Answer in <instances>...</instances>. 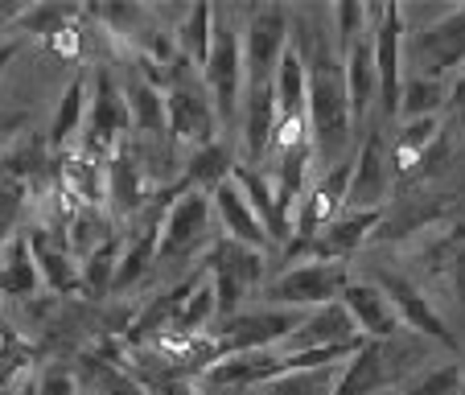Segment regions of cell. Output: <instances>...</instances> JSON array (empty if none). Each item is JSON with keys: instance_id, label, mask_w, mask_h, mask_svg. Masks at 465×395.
Listing matches in <instances>:
<instances>
[{"instance_id": "obj_1", "label": "cell", "mask_w": 465, "mask_h": 395, "mask_svg": "<svg viewBox=\"0 0 465 395\" xmlns=\"http://www.w3.org/2000/svg\"><path fill=\"white\" fill-rule=\"evenodd\" d=\"M297 42V37H292ZM309 66V87H305V123H309V144L322 157H338L351 144V99H346V79H342V58L334 45H325L317 37L313 45L297 42Z\"/></svg>"}, {"instance_id": "obj_2", "label": "cell", "mask_w": 465, "mask_h": 395, "mask_svg": "<svg viewBox=\"0 0 465 395\" xmlns=\"http://www.w3.org/2000/svg\"><path fill=\"white\" fill-rule=\"evenodd\" d=\"M203 87L211 95L214 115H219V128H231L239 120V99H243V29L223 9H214L211 54L203 62Z\"/></svg>"}, {"instance_id": "obj_3", "label": "cell", "mask_w": 465, "mask_h": 395, "mask_svg": "<svg viewBox=\"0 0 465 395\" xmlns=\"http://www.w3.org/2000/svg\"><path fill=\"white\" fill-rule=\"evenodd\" d=\"M190 62L173 58L169 66V83H165V132L173 144H185V149H206V144L219 141V115L211 107V95H206L203 83H193Z\"/></svg>"}, {"instance_id": "obj_4", "label": "cell", "mask_w": 465, "mask_h": 395, "mask_svg": "<svg viewBox=\"0 0 465 395\" xmlns=\"http://www.w3.org/2000/svg\"><path fill=\"white\" fill-rule=\"evenodd\" d=\"M371 13V54H375V104L383 120L400 115V87H404V42L408 13L404 5H367Z\"/></svg>"}, {"instance_id": "obj_5", "label": "cell", "mask_w": 465, "mask_h": 395, "mask_svg": "<svg viewBox=\"0 0 465 395\" xmlns=\"http://www.w3.org/2000/svg\"><path fill=\"white\" fill-rule=\"evenodd\" d=\"M404 62H412V74H424V79H445L449 71L465 66V5L445 9L420 29H408Z\"/></svg>"}, {"instance_id": "obj_6", "label": "cell", "mask_w": 465, "mask_h": 395, "mask_svg": "<svg viewBox=\"0 0 465 395\" xmlns=\"http://www.w3.org/2000/svg\"><path fill=\"white\" fill-rule=\"evenodd\" d=\"M346 284H351L346 263H292L276 281L263 284V297H268L272 309H301V313H309V309L334 305Z\"/></svg>"}, {"instance_id": "obj_7", "label": "cell", "mask_w": 465, "mask_h": 395, "mask_svg": "<svg viewBox=\"0 0 465 395\" xmlns=\"http://www.w3.org/2000/svg\"><path fill=\"white\" fill-rule=\"evenodd\" d=\"M305 321L301 309H252V313H231L223 317V325L214 330V362L227 354H243V351H276L284 338Z\"/></svg>"}, {"instance_id": "obj_8", "label": "cell", "mask_w": 465, "mask_h": 395, "mask_svg": "<svg viewBox=\"0 0 465 395\" xmlns=\"http://www.w3.org/2000/svg\"><path fill=\"white\" fill-rule=\"evenodd\" d=\"M263 252H252V247L235 243V239H219L206 255V276L214 284V309L219 317L239 313L243 297H252L263 284Z\"/></svg>"}, {"instance_id": "obj_9", "label": "cell", "mask_w": 465, "mask_h": 395, "mask_svg": "<svg viewBox=\"0 0 465 395\" xmlns=\"http://www.w3.org/2000/svg\"><path fill=\"white\" fill-rule=\"evenodd\" d=\"M211 198L198 190H185L173 198L169 214L161 219V239H157V263H182L198 255L211 243Z\"/></svg>"}, {"instance_id": "obj_10", "label": "cell", "mask_w": 465, "mask_h": 395, "mask_svg": "<svg viewBox=\"0 0 465 395\" xmlns=\"http://www.w3.org/2000/svg\"><path fill=\"white\" fill-rule=\"evenodd\" d=\"M371 281H375V289L391 301V309L400 313V325H404V330H416V334L432 338V342H440L445 351H461V346H457V338H453V330L445 325V317L432 309V301L424 297V292L416 289L408 276L391 272V268H375V276H371Z\"/></svg>"}, {"instance_id": "obj_11", "label": "cell", "mask_w": 465, "mask_h": 395, "mask_svg": "<svg viewBox=\"0 0 465 395\" xmlns=\"http://www.w3.org/2000/svg\"><path fill=\"white\" fill-rule=\"evenodd\" d=\"M387 193H391V161L383 149V128H371L359 157L351 161L346 211H387Z\"/></svg>"}, {"instance_id": "obj_12", "label": "cell", "mask_w": 465, "mask_h": 395, "mask_svg": "<svg viewBox=\"0 0 465 395\" xmlns=\"http://www.w3.org/2000/svg\"><path fill=\"white\" fill-rule=\"evenodd\" d=\"M346 190H351V161L334 165L313 190L301 193L297 211H292V239H313L317 231L330 227L338 214H346Z\"/></svg>"}, {"instance_id": "obj_13", "label": "cell", "mask_w": 465, "mask_h": 395, "mask_svg": "<svg viewBox=\"0 0 465 395\" xmlns=\"http://www.w3.org/2000/svg\"><path fill=\"white\" fill-rule=\"evenodd\" d=\"M132 132V115H128V99L124 91L115 87L112 74H99V87H95V99H91V120H87V149L83 157L95 161L99 153L115 149L124 144V136Z\"/></svg>"}, {"instance_id": "obj_14", "label": "cell", "mask_w": 465, "mask_h": 395, "mask_svg": "<svg viewBox=\"0 0 465 395\" xmlns=\"http://www.w3.org/2000/svg\"><path fill=\"white\" fill-rule=\"evenodd\" d=\"M351 342H362L359 325L351 321V313L342 309V301L334 305H322V309H309L305 321L284 338V351L281 354H305V351H325V346H351Z\"/></svg>"}, {"instance_id": "obj_15", "label": "cell", "mask_w": 465, "mask_h": 395, "mask_svg": "<svg viewBox=\"0 0 465 395\" xmlns=\"http://www.w3.org/2000/svg\"><path fill=\"white\" fill-rule=\"evenodd\" d=\"M342 309L351 313V321L359 325L362 338H375V342H387L395 338L404 325H400V313L391 309V301L375 289V281H351L342 289Z\"/></svg>"}, {"instance_id": "obj_16", "label": "cell", "mask_w": 465, "mask_h": 395, "mask_svg": "<svg viewBox=\"0 0 465 395\" xmlns=\"http://www.w3.org/2000/svg\"><path fill=\"white\" fill-rule=\"evenodd\" d=\"M284 354L281 351H243L227 354V359L211 362L203 370V379L211 387H268L276 379H284Z\"/></svg>"}, {"instance_id": "obj_17", "label": "cell", "mask_w": 465, "mask_h": 395, "mask_svg": "<svg viewBox=\"0 0 465 395\" xmlns=\"http://www.w3.org/2000/svg\"><path fill=\"white\" fill-rule=\"evenodd\" d=\"M231 177H235V185L243 190V198H247V206H252V214L260 219V227H263V235H268V243H284V247H289V239H292V219L281 211V202H276L272 177L255 173V169L243 165V161H235Z\"/></svg>"}, {"instance_id": "obj_18", "label": "cell", "mask_w": 465, "mask_h": 395, "mask_svg": "<svg viewBox=\"0 0 465 395\" xmlns=\"http://www.w3.org/2000/svg\"><path fill=\"white\" fill-rule=\"evenodd\" d=\"M342 79H346V99H351V120L362 123L367 112L375 107V54H371V13H367V29L354 37L342 50Z\"/></svg>"}, {"instance_id": "obj_19", "label": "cell", "mask_w": 465, "mask_h": 395, "mask_svg": "<svg viewBox=\"0 0 465 395\" xmlns=\"http://www.w3.org/2000/svg\"><path fill=\"white\" fill-rule=\"evenodd\" d=\"M21 235H25L29 255H34V263H37V276H42L54 292H79L83 289V272H79V263H74L71 247L58 243L45 227H29V231H21Z\"/></svg>"}, {"instance_id": "obj_20", "label": "cell", "mask_w": 465, "mask_h": 395, "mask_svg": "<svg viewBox=\"0 0 465 395\" xmlns=\"http://www.w3.org/2000/svg\"><path fill=\"white\" fill-rule=\"evenodd\" d=\"M107 202L120 219L136 214L144 206V165H141V153L136 144H115L112 161H107Z\"/></svg>"}, {"instance_id": "obj_21", "label": "cell", "mask_w": 465, "mask_h": 395, "mask_svg": "<svg viewBox=\"0 0 465 395\" xmlns=\"http://www.w3.org/2000/svg\"><path fill=\"white\" fill-rule=\"evenodd\" d=\"M211 211H214V219L223 222L227 239L252 247V252H263V247H268V235H263L260 219L252 214V206H247L243 190L235 185V177H227V182H223L219 190L211 193Z\"/></svg>"}, {"instance_id": "obj_22", "label": "cell", "mask_w": 465, "mask_h": 395, "mask_svg": "<svg viewBox=\"0 0 465 395\" xmlns=\"http://www.w3.org/2000/svg\"><path fill=\"white\" fill-rule=\"evenodd\" d=\"M387 342H391V338H387ZM387 342L367 338V342H362L359 351L346 359L342 375H338V383H334V391H330V395H375L379 387H387V379H391Z\"/></svg>"}, {"instance_id": "obj_23", "label": "cell", "mask_w": 465, "mask_h": 395, "mask_svg": "<svg viewBox=\"0 0 465 395\" xmlns=\"http://www.w3.org/2000/svg\"><path fill=\"white\" fill-rule=\"evenodd\" d=\"M305 87H309L305 54H301V45L289 37V45H284V54H281V66H276V79H272L276 123L305 120Z\"/></svg>"}, {"instance_id": "obj_24", "label": "cell", "mask_w": 465, "mask_h": 395, "mask_svg": "<svg viewBox=\"0 0 465 395\" xmlns=\"http://www.w3.org/2000/svg\"><path fill=\"white\" fill-rule=\"evenodd\" d=\"M445 211H449V198H420L416 193V198L395 202V211H383V222H379V231L371 239L391 243V239L412 235V231H429V222H437Z\"/></svg>"}, {"instance_id": "obj_25", "label": "cell", "mask_w": 465, "mask_h": 395, "mask_svg": "<svg viewBox=\"0 0 465 395\" xmlns=\"http://www.w3.org/2000/svg\"><path fill=\"white\" fill-rule=\"evenodd\" d=\"M124 99H128L132 132L144 141H165V91L153 87L144 74H136L132 87L124 91Z\"/></svg>"}, {"instance_id": "obj_26", "label": "cell", "mask_w": 465, "mask_h": 395, "mask_svg": "<svg viewBox=\"0 0 465 395\" xmlns=\"http://www.w3.org/2000/svg\"><path fill=\"white\" fill-rule=\"evenodd\" d=\"M211 317H219V309H214V284L211 276H190V284H185V297L177 301L173 309V321H169V330L182 338H193L203 334L206 325H211Z\"/></svg>"}, {"instance_id": "obj_27", "label": "cell", "mask_w": 465, "mask_h": 395, "mask_svg": "<svg viewBox=\"0 0 465 395\" xmlns=\"http://www.w3.org/2000/svg\"><path fill=\"white\" fill-rule=\"evenodd\" d=\"M231 169H235L231 153L214 141V144L198 149L190 161H185V169H182V177H177V182H182L185 190H198V193H206V198H211V193L231 177Z\"/></svg>"}, {"instance_id": "obj_28", "label": "cell", "mask_w": 465, "mask_h": 395, "mask_svg": "<svg viewBox=\"0 0 465 395\" xmlns=\"http://www.w3.org/2000/svg\"><path fill=\"white\" fill-rule=\"evenodd\" d=\"M37 284H42V276H37V263L34 255H29V243L25 235H13L9 247H5V255H0V292L5 297H29V292H37Z\"/></svg>"}, {"instance_id": "obj_29", "label": "cell", "mask_w": 465, "mask_h": 395, "mask_svg": "<svg viewBox=\"0 0 465 395\" xmlns=\"http://www.w3.org/2000/svg\"><path fill=\"white\" fill-rule=\"evenodd\" d=\"M449 87L440 79H424V74H404L400 87V115L404 120H424V115H440Z\"/></svg>"}, {"instance_id": "obj_30", "label": "cell", "mask_w": 465, "mask_h": 395, "mask_svg": "<svg viewBox=\"0 0 465 395\" xmlns=\"http://www.w3.org/2000/svg\"><path fill=\"white\" fill-rule=\"evenodd\" d=\"M83 112H87V83H83V74H79V79H71V87H66V95H62L58 112H54L50 141L45 144H50V149H66L83 128Z\"/></svg>"}, {"instance_id": "obj_31", "label": "cell", "mask_w": 465, "mask_h": 395, "mask_svg": "<svg viewBox=\"0 0 465 395\" xmlns=\"http://www.w3.org/2000/svg\"><path fill=\"white\" fill-rule=\"evenodd\" d=\"M211 29H214L211 5H193V9L185 13V25H182V58L185 62H198V66L206 62V54H211Z\"/></svg>"}, {"instance_id": "obj_32", "label": "cell", "mask_w": 465, "mask_h": 395, "mask_svg": "<svg viewBox=\"0 0 465 395\" xmlns=\"http://www.w3.org/2000/svg\"><path fill=\"white\" fill-rule=\"evenodd\" d=\"M115 263H120V239H104V243H95L87 252V263H83V289L112 292Z\"/></svg>"}, {"instance_id": "obj_33", "label": "cell", "mask_w": 465, "mask_h": 395, "mask_svg": "<svg viewBox=\"0 0 465 395\" xmlns=\"http://www.w3.org/2000/svg\"><path fill=\"white\" fill-rule=\"evenodd\" d=\"M79 17V9L74 5H34V9H25L21 13V29H29V34H37V37H58V34H66V25Z\"/></svg>"}, {"instance_id": "obj_34", "label": "cell", "mask_w": 465, "mask_h": 395, "mask_svg": "<svg viewBox=\"0 0 465 395\" xmlns=\"http://www.w3.org/2000/svg\"><path fill=\"white\" fill-rule=\"evenodd\" d=\"M29 362H34V346H29L13 325L0 321V387H9L13 375H21Z\"/></svg>"}, {"instance_id": "obj_35", "label": "cell", "mask_w": 465, "mask_h": 395, "mask_svg": "<svg viewBox=\"0 0 465 395\" xmlns=\"http://www.w3.org/2000/svg\"><path fill=\"white\" fill-rule=\"evenodd\" d=\"M400 395H461V362H445L437 370H424Z\"/></svg>"}, {"instance_id": "obj_36", "label": "cell", "mask_w": 465, "mask_h": 395, "mask_svg": "<svg viewBox=\"0 0 465 395\" xmlns=\"http://www.w3.org/2000/svg\"><path fill=\"white\" fill-rule=\"evenodd\" d=\"M445 107H449V112H453V120H457V123H461V128H465V71L457 74V79H453V87H449V95H445Z\"/></svg>"}, {"instance_id": "obj_37", "label": "cell", "mask_w": 465, "mask_h": 395, "mask_svg": "<svg viewBox=\"0 0 465 395\" xmlns=\"http://www.w3.org/2000/svg\"><path fill=\"white\" fill-rule=\"evenodd\" d=\"M37 395H74V383L62 370H50L45 379H37Z\"/></svg>"}, {"instance_id": "obj_38", "label": "cell", "mask_w": 465, "mask_h": 395, "mask_svg": "<svg viewBox=\"0 0 465 395\" xmlns=\"http://www.w3.org/2000/svg\"><path fill=\"white\" fill-rule=\"evenodd\" d=\"M21 128H25V115H21V112H0V149H5V144H9Z\"/></svg>"}, {"instance_id": "obj_39", "label": "cell", "mask_w": 465, "mask_h": 395, "mask_svg": "<svg viewBox=\"0 0 465 395\" xmlns=\"http://www.w3.org/2000/svg\"><path fill=\"white\" fill-rule=\"evenodd\" d=\"M17 50H21V37H13V42H5V45H0V74L9 71V62L17 58Z\"/></svg>"}, {"instance_id": "obj_40", "label": "cell", "mask_w": 465, "mask_h": 395, "mask_svg": "<svg viewBox=\"0 0 465 395\" xmlns=\"http://www.w3.org/2000/svg\"><path fill=\"white\" fill-rule=\"evenodd\" d=\"M13 395H37V379H34V375H25L17 387H13Z\"/></svg>"}, {"instance_id": "obj_41", "label": "cell", "mask_w": 465, "mask_h": 395, "mask_svg": "<svg viewBox=\"0 0 465 395\" xmlns=\"http://www.w3.org/2000/svg\"><path fill=\"white\" fill-rule=\"evenodd\" d=\"M9 239H13V227H9V222H0V255H5V247H9Z\"/></svg>"}, {"instance_id": "obj_42", "label": "cell", "mask_w": 465, "mask_h": 395, "mask_svg": "<svg viewBox=\"0 0 465 395\" xmlns=\"http://www.w3.org/2000/svg\"><path fill=\"white\" fill-rule=\"evenodd\" d=\"M0 395H13V387H0Z\"/></svg>"}]
</instances>
